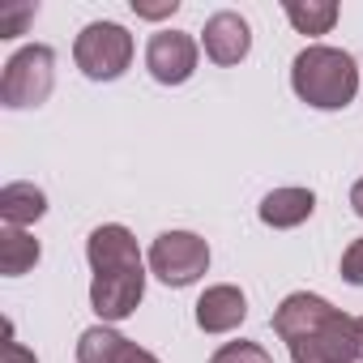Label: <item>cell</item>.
Returning <instances> with one entry per match:
<instances>
[{"mask_svg": "<svg viewBox=\"0 0 363 363\" xmlns=\"http://www.w3.org/2000/svg\"><path fill=\"white\" fill-rule=\"evenodd\" d=\"M291 90L299 94V103H308L316 111H342L359 94V65L342 48L312 43L291 65Z\"/></svg>", "mask_w": 363, "mask_h": 363, "instance_id": "1", "label": "cell"}, {"mask_svg": "<svg viewBox=\"0 0 363 363\" xmlns=\"http://www.w3.org/2000/svg\"><path fill=\"white\" fill-rule=\"evenodd\" d=\"M52 86H56V52L43 43H30L13 52L5 73H0V103L13 111L43 107L52 99Z\"/></svg>", "mask_w": 363, "mask_h": 363, "instance_id": "2", "label": "cell"}, {"mask_svg": "<svg viewBox=\"0 0 363 363\" xmlns=\"http://www.w3.org/2000/svg\"><path fill=\"white\" fill-rule=\"evenodd\" d=\"M73 60L90 82H116L133 65V35L120 22H90L73 39Z\"/></svg>", "mask_w": 363, "mask_h": 363, "instance_id": "3", "label": "cell"}, {"mask_svg": "<svg viewBox=\"0 0 363 363\" xmlns=\"http://www.w3.org/2000/svg\"><path fill=\"white\" fill-rule=\"evenodd\" d=\"M150 269L167 286H193L210 269V244L197 231H162L150 244Z\"/></svg>", "mask_w": 363, "mask_h": 363, "instance_id": "4", "label": "cell"}, {"mask_svg": "<svg viewBox=\"0 0 363 363\" xmlns=\"http://www.w3.org/2000/svg\"><path fill=\"white\" fill-rule=\"evenodd\" d=\"M197 39L184 30H158L145 43V69L158 86H184L197 73Z\"/></svg>", "mask_w": 363, "mask_h": 363, "instance_id": "5", "label": "cell"}, {"mask_svg": "<svg viewBox=\"0 0 363 363\" xmlns=\"http://www.w3.org/2000/svg\"><path fill=\"white\" fill-rule=\"evenodd\" d=\"M145 295V269H116V274H94L90 282V308L99 312L103 325L128 320Z\"/></svg>", "mask_w": 363, "mask_h": 363, "instance_id": "6", "label": "cell"}, {"mask_svg": "<svg viewBox=\"0 0 363 363\" xmlns=\"http://www.w3.org/2000/svg\"><path fill=\"white\" fill-rule=\"evenodd\" d=\"M295 363H359V333H354V320L337 308V316L329 325H320L312 337L286 346Z\"/></svg>", "mask_w": 363, "mask_h": 363, "instance_id": "7", "label": "cell"}, {"mask_svg": "<svg viewBox=\"0 0 363 363\" xmlns=\"http://www.w3.org/2000/svg\"><path fill=\"white\" fill-rule=\"evenodd\" d=\"M333 316H337V308H333L329 299L308 295V291H295V295H286V299L274 308V333H278L286 346H295V342L312 337L320 325H329Z\"/></svg>", "mask_w": 363, "mask_h": 363, "instance_id": "8", "label": "cell"}, {"mask_svg": "<svg viewBox=\"0 0 363 363\" xmlns=\"http://www.w3.org/2000/svg\"><path fill=\"white\" fill-rule=\"evenodd\" d=\"M86 261L94 274H116V269H141V252L128 227L120 223H103L90 231L86 240Z\"/></svg>", "mask_w": 363, "mask_h": 363, "instance_id": "9", "label": "cell"}, {"mask_svg": "<svg viewBox=\"0 0 363 363\" xmlns=\"http://www.w3.org/2000/svg\"><path fill=\"white\" fill-rule=\"evenodd\" d=\"M201 43H206V56L227 69V65H240V60L252 52V26H248L235 9H223V13H214V18L206 22Z\"/></svg>", "mask_w": 363, "mask_h": 363, "instance_id": "10", "label": "cell"}, {"mask_svg": "<svg viewBox=\"0 0 363 363\" xmlns=\"http://www.w3.org/2000/svg\"><path fill=\"white\" fill-rule=\"evenodd\" d=\"M244 316H248V299L231 282L206 286V295L197 299V329L201 333H231L244 325Z\"/></svg>", "mask_w": 363, "mask_h": 363, "instance_id": "11", "label": "cell"}, {"mask_svg": "<svg viewBox=\"0 0 363 363\" xmlns=\"http://www.w3.org/2000/svg\"><path fill=\"white\" fill-rule=\"evenodd\" d=\"M312 210H316V197H312V189H274L265 201H261V223L265 227H274V231H291V227H299V223H308L312 218Z\"/></svg>", "mask_w": 363, "mask_h": 363, "instance_id": "12", "label": "cell"}, {"mask_svg": "<svg viewBox=\"0 0 363 363\" xmlns=\"http://www.w3.org/2000/svg\"><path fill=\"white\" fill-rule=\"evenodd\" d=\"M43 214H48L43 189L26 184V179H13V184L0 189V218H5V227H30Z\"/></svg>", "mask_w": 363, "mask_h": 363, "instance_id": "13", "label": "cell"}, {"mask_svg": "<svg viewBox=\"0 0 363 363\" xmlns=\"http://www.w3.org/2000/svg\"><path fill=\"white\" fill-rule=\"evenodd\" d=\"M39 240L26 227H0V274L5 278H22L39 265Z\"/></svg>", "mask_w": 363, "mask_h": 363, "instance_id": "14", "label": "cell"}, {"mask_svg": "<svg viewBox=\"0 0 363 363\" xmlns=\"http://www.w3.org/2000/svg\"><path fill=\"white\" fill-rule=\"evenodd\" d=\"M133 350V342L124 333H116L111 325H90L77 337V363H124Z\"/></svg>", "mask_w": 363, "mask_h": 363, "instance_id": "15", "label": "cell"}, {"mask_svg": "<svg viewBox=\"0 0 363 363\" xmlns=\"http://www.w3.org/2000/svg\"><path fill=\"white\" fill-rule=\"evenodd\" d=\"M286 22L299 35H329L337 22V5L333 0H286Z\"/></svg>", "mask_w": 363, "mask_h": 363, "instance_id": "16", "label": "cell"}, {"mask_svg": "<svg viewBox=\"0 0 363 363\" xmlns=\"http://www.w3.org/2000/svg\"><path fill=\"white\" fill-rule=\"evenodd\" d=\"M210 363H274V354H269L261 342L240 337V342H223V346L210 354Z\"/></svg>", "mask_w": 363, "mask_h": 363, "instance_id": "17", "label": "cell"}, {"mask_svg": "<svg viewBox=\"0 0 363 363\" xmlns=\"http://www.w3.org/2000/svg\"><path fill=\"white\" fill-rule=\"evenodd\" d=\"M39 13V5H22V9H9V13H0V39H18L22 26Z\"/></svg>", "mask_w": 363, "mask_h": 363, "instance_id": "18", "label": "cell"}, {"mask_svg": "<svg viewBox=\"0 0 363 363\" xmlns=\"http://www.w3.org/2000/svg\"><path fill=\"white\" fill-rule=\"evenodd\" d=\"M342 278H346L350 286H363V235L342 252Z\"/></svg>", "mask_w": 363, "mask_h": 363, "instance_id": "19", "label": "cell"}, {"mask_svg": "<svg viewBox=\"0 0 363 363\" xmlns=\"http://www.w3.org/2000/svg\"><path fill=\"white\" fill-rule=\"evenodd\" d=\"M0 363H39L35 350H26L22 342H13V333L5 337V354H0Z\"/></svg>", "mask_w": 363, "mask_h": 363, "instance_id": "20", "label": "cell"}, {"mask_svg": "<svg viewBox=\"0 0 363 363\" xmlns=\"http://www.w3.org/2000/svg\"><path fill=\"white\" fill-rule=\"evenodd\" d=\"M137 9V18H167V13H175L179 5H175V0H167V5H158V9H145V5H133Z\"/></svg>", "mask_w": 363, "mask_h": 363, "instance_id": "21", "label": "cell"}, {"mask_svg": "<svg viewBox=\"0 0 363 363\" xmlns=\"http://www.w3.org/2000/svg\"><path fill=\"white\" fill-rule=\"evenodd\" d=\"M124 363H158V354H154V350H145V346H137V342H133V350H128V359H124Z\"/></svg>", "mask_w": 363, "mask_h": 363, "instance_id": "22", "label": "cell"}, {"mask_svg": "<svg viewBox=\"0 0 363 363\" xmlns=\"http://www.w3.org/2000/svg\"><path fill=\"white\" fill-rule=\"evenodd\" d=\"M350 206H354V214L363 218V179H359V184L350 189Z\"/></svg>", "mask_w": 363, "mask_h": 363, "instance_id": "23", "label": "cell"}, {"mask_svg": "<svg viewBox=\"0 0 363 363\" xmlns=\"http://www.w3.org/2000/svg\"><path fill=\"white\" fill-rule=\"evenodd\" d=\"M354 333H359V363H363V316H354Z\"/></svg>", "mask_w": 363, "mask_h": 363, "instance_id": "24", "label": "cell"}]
</instances>
